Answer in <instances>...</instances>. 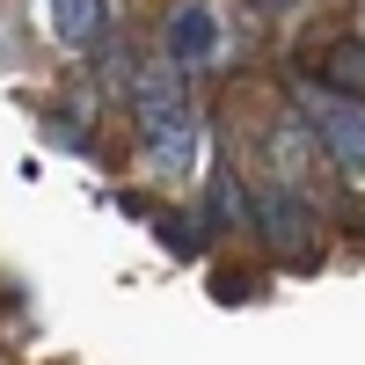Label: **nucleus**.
<instances>
[{"label":"nucleus","mask_w":365,"mask_h":365,"mask_svg":"<svg viewBox=\"0 0 365 365\" xmlns=\"http://www.w3.org/2000/svg\"><path fill=\"white\" fill-rule=\"evenodd\" d=\"M307 132L351 182H365V103L351 96H307Z\"/></svg>","instance_id":"nucleus-1"},{"label":"nucleus","mask_w":365,"mask_h":365,"mask_svg":"<svg viewBox=\"0 0 365 365\" xmlns=\"http://www.w3.org/2000/svg\"><path fill=\"white\" fill-rule=\"evenodd\" d=\"M44 22H51L58 44H88L110 22V0H44Z\"/></svg>","instance_id":"nucleus-2"},{"label":"nucleus","mask_w":365,"mask_h":365,"mask_svg":"<svg viewBox=\"0 0 365 365\" xmlns=\"http://www.w3.org/2000/svg\"><path fill=\"white\" fill-rule=\"evenodd\" d=\"M322 73H329V88H336V96L365 103V44H336V51L322 58Z\"/></svg>","instance_id":"nucleus-3"},{"label":"nucleus","mask_w":365,"mask_h":365,"mask_svg":"<svg viewBox=\"0 0 365 365\" xmlns=\"http://www.w3.org/2000/svg\"><path fill=\"white\" fill-rule=\"evenodd\" d=\"M168 44H175V58H212V15L205 8H182L168 22Z\"/></svg>","instance_id":"nucleus-4"},{"label":"nucleus","mask_w":365,"mask_h":365,"mask_svg":"<svg viewBox=\"0 0 365 365\" xmlns=\"http://www.w3.org/2000/svg\"><path fill=\"white\" fill-rule=\"evenodd\" d=\"M263 227H270V241H292L299 227H307V220H299V205H285V190H263Z\"/></svg>","instance_id":"nucleus-5"}]
</instances>
